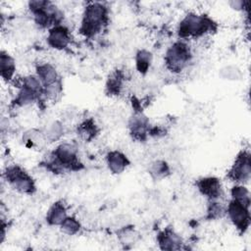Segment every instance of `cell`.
<instances>
[{"instance_id": "cell-1", "label": "cell", "mask_w": 251, "mask_h": 251, "mask_svg": "<svg viewBox=\"0 0 251 251\" xmlns=\"http://www.w3.org/2000/svg\"><path fill=\"white\" fill-rule=\"evenodd\" d=\"M106 21V7L100 3H90L85 7L79 30L84 36H94L102 29Z\"/></svg>"}, {"instance_id": "cell-2", "label": "cell", "mask_w": 251, "mask_h": 251, "mask_svg": "<svg viewBox=\"0 0 251 251\" xmlns=\"http://www.w3.org/2000/svg\"><path fill=\"white\" fill-rule=\"evenodd\" d=\"M214 23L205 16L188 14L180 22L178 26V35L182 38L197 37L212 30Z\"/></svg>"}, {"instance_id": "cell-3", "label": "cell", "mask_w": 251, "mask_h": 251, "mask_svg": "<svg viewBox=\"0 0 251 251\" xmlns=\"http://www.w3.org/2000/svg\"><path fill=\"white\" fill-rule=\"evenodd\" d=\"M190 58L191 52L189 46L182 41H177L167 50L165 63L171 72L178 73L184 69Z\"/></svg>"}, {"instance_id": "cell-4", "label": "cell", "mask_w": 251, "mask_h": 251, "mask_svg": "<svg viewBox=\"0 0 251 251\" xmlns=\"http://www.w3.org/2000/svg\"><path fill=\"white\" fill-rule=\"evenodd\" d=\"M54 161L53 166L56 167V171L60 169L78 170L81 164L78 162L76 155V148L70 143H63L59 145L53 153Z\"/></svg>"}, {"instance_id": "cell-5", "label": "cell", "mask_w": 251, "mask_h": 251, "mask_svg": "<svg viewBox=\"0 0 251 251\" xmlns=\"http://www.w3.org/2000/svg\"><path fill=\"white\" fill-rule=\"evenodd\" d=\"M7 181L18 191L30 194L35 190L32 178L19 166L8 167L5 172Z\"/></svg>"}, {"instance_id": "cell-6", "label": "cell", "mask_w": 251, "mask_h": 251, "mask_svg": "<svg viewBox=\"0 0 251 251\" xmlns=\"http://www.w3.org/2000/svg\"><path fill=\"white\" fill-rule=\"evenodd\" d=\"M227 214L233 225L241 232H244L248 228L250 224L249 207L232 199L227 205Z\"/></svg>"}, {"instance_id": "cell-7", "label": "cell", "mask_w": 251, "mask_h": 251, "mask_svg": "<svg viewBox=\"0 0 251 251\" xmlns=\"http://www.w3.org/2000/svg\"><path fill=\"white\" fill-rule=\"evenodd\" d=\"M250 155L248 152L243 151L240 152L235 161L234 164L232 165L228 176L237 182H244L248 181L250 178V173H251V168H250Z\"/></svg>"}, {"instance_id": "cell-8", "label": "cell", "mask_w": 251, "mask_h": 251, "mask_svg": "<svg viewBox=\"0 0 251 251\" xmlns=\"http://www.w3.org/2000/svg\"><path fill=\"white\" fill-rule=\"evenodd\" d=\"M48 44L55 49L62 50L66 48L70 42V34L67 27L63 25H54L48 33L47 36Z\"/></svg>"}, {"instance_id": "cell-9", "label": "cell", "mask_w": 251, "mask_h": 251, "mask_svg": "<svg viewBox=\"0 0 251 251\" xmlns=\"http://www.w3.org/2000/svg\"><path fill=\"white\" fill-rule=\"evenodd\" d=\"M197 187L203 195H205L212 201L219 198L223 192L220 180L213 176L203 177L199 179L197 181Z\"/></svg>"}, {"instance_id": "cell-10", "label": "cell", "mask_w": 251, "mask_h": 251, "mask_svg": "<svg viewBox=\"0 0 251 251\" xmlns=\"http://www.w3.org/2000/svg\"><path fill=\"white\" fill-rule=\"evenodd\" d=\"M36 73L37 77L40 79L44 88L60 82L56 69L50 64L44 63L38 65L36 68Z\"/></svg>"}, {"instance_id": "cell-11", "label": "cell", "mask_w": 251, "mask_h": 251, "mask_svg": "<svg viewBox=\"0 0 251 251\" xmlns=\"http://www.w3.org/2000/svg\"><path fill=\"white\" fill-rule=\"evenodd\" d=\"M160 248L163 250H178L181 248L182 240L178 234L172 229H165L158 235Z\"/></svg>"}, {"instance_id": "cell-12", "label": "cell", "mask_w": 251, "mask_h": 251, "mask_svg": "<svg viewBox=\"0 0 251 251\" xmlns=\"http://www.w3.org/2000/svg\"><path fill=\"white\" fill-rule=\"evenodd\" d=\"M128 160L126 155L119 151H111L107 155V164L110 171L114 174H121L128 165Z\"/></svg>"}, {"instance_id": "cell-13", "label": "cell", "mask_w": 251, "mask_h": 251, "mask_svg": "<svg viewBox=\"0 0 251 251\" xmlns=\"http://www.w3.org/2000/svg\"><path fill=\"white\" fill-rule=\"evenodd\" d=\"M129 127H130L131 134L135 138L143 139L146 135V131L148 127V120L141 113H137L131 118L129 122Z\"/></svg>"}, {"instance_id": "cell-14", "label": "cell", "mask_w": 251, "mask_h": 251, "mask_svg": "<svg viewBox=\"0 0 251 251\" xmlns=\"http://www.w3.org/2000/svg\"><path fill=\"white\" fill-rule=\"evenodd\" d=\"M66 218L67 212L64 204L61 202H56L49 209L46 216V221L52 226H58L61 225Z\"/></svg>"}, {"instance_id": "cell-15", "label": "cell", "mask_w": 251, "mask_h": 251, "mask_svg": "<svg viewBox=\"0 0 251 251\" xmlns=\"http://www.w3.org/2000/svg\"><path fill=\"white\" fill-rule=\"evenodd\" d=\"M0 70H1V76L5 80H10L13 78L16 65L14 59L5 51H1L0 55Z\"/></svg>"}, {"instance_id": "cell-16", "label": "cell", "mask_w": 251, "mask_h": 251, "mask_svg": "<svg viewBox=\"0 0 251 251\" xmlns=\"http://www.w3.org/2000/svg\"><path fill=\"white\" fill-rule=\"evenodd\" d=\"M96 133H97V127L92 120L84 121L77 127V134H79L81 138L87 141L94 138Z\"/></svg>"}, {"instance_id": "cell-17", "label": "cell", "mask_w": 251, "mask_h": 251, "mask_svg": "<svg viewBox=\"0 0 251 251\" xmlns=\"http://www.w3.org/2000/svg\"><path fill=\"white\" fill-rule=\"evenodd\" d=\"M122 84H123V75L121 74V72L116 71L109 76L106 87L109 93L113 95H118L122 88Z\"/></svg>"}, {"instance_id": "cell-18", "label": "cell", "mask_w": 251, "mask_h": 251, "mask_svg": "<svg viewBox=\"0 0 251 251\" xmlns=\"http://www.w3.org/2000/svg\"><path fill=\"white\" fill-rule=\"evenodd\" d=\"M152 60V55L147 50H140L136 55V68L139 73L145 74L149 67Z\"/></svg>"}, {"instance_id": "cell-19", "label": "cell", "mask_w": 251, "mask_h": 251, "mask_svg": "<svg viewBox=\"0 0 251 251\" xmlns=\"http://www.w3.org/2000/svg\"><path fill=\"white\" fill-rule=\"evenodd\" d=\"M232 199L242 203L243 205L249 207L250 205V196L248 190L242 185H235L231 188Z\"/></svg>"}, {"instance_id": "cell-20", "label": "cell", "mask_w": 251, "mask_h": 251, "mask_svg": "<svg viewBox=\"0 0 251 251\" xmlns=\"http://www.w3.org/2000/svg\"><path fill=\"white\" fill-rule=\"evenodd\" d=\"M149 173L154 178L158 179L165 177L167 175H169L170 169L165 161H156L151 165Z\"/></svg>"}, {"instance_id": "cell-21", "label": "cell", "mask_w": 251, "mask_h": 251, "mask_svg": "<svg viewBox=\"0 0 251 251\" xmlns=\"http://www.w3.org/2000/svg\"><path fill=\"white\" fill-rule=\"evenodd\" d=\"M61 226V230L69 235H73L75 234L80 227V225L78 223V221L73 217H67L63 223L60 225Z\"/></svg>"}, {"instance_id": "cell-22", "label": "cell", "mask_w": 251, "mask_h": 251, "mask_svg": "<svg viewBox=\"0 0 251 251\" xmlns=\"http://www.w3.org/2000/svg\"><path fill=\"white\" fill-rule=\"evenodd\" d=\"M63 133V126L60 123H53L46 130L45 137L50 141H55L61 137Z\"/></svg>"}, {"instance_id": "cell-23", "label": "cell", "mask_w": 251, "mask_h": 251, "mask_svg": "<svg viewBox=\"0 0 251 251\" xmlns=\"http://www.w3.org/2000/svg\"><path fill=\"white\" fill-rule=\"evenodd\" d=\"M224 214V208L221 205V203L218 202H212L208 209V215L211 219H216L221 217Z\"/></svg>"}, {"instance_id": "cell-24", "label": "cell", "mask_w": 251, "mask_h": 251, "mask_svg": "<svg viewBox=\"0 0 251 251\" xmlns=\"http://www.w3.org/2000/svg\"><path fill=\"white\" fill-rule=\"evenodd\" d=\"M135 232L133 229H129V228H126L124 229L121 234H120V239L123 242V244H130L133 243L135 240Z\"/></svg>"}]
</instances>
